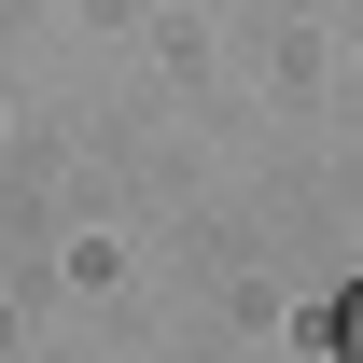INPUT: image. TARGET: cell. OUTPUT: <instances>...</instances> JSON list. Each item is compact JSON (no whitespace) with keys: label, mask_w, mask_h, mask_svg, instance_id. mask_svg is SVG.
Masks as SVG:
<instances>
[{"label":"cell","mask_w":363,"mask_h":363,"mask_svg":"<svg viewBox=\"0 0 363 363\" xmlns=\"http://www.w3.org/2000/svg\"><path fill=\"white\" fill-rule=\"evenodd\" d=\"M335 350L363 363V279H350V294H335Z\"/></svg>","instance_id":"obj_1"}]
</instances>
